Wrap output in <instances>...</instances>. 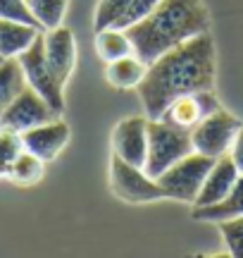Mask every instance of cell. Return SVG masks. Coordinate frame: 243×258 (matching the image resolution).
Here are the masks:
<instances>
[{
    "instance_id": "obj_1",
    "label": "cell",
    "mask_w": 243,
    "mask_h": 258,
    "mask_svg": "<svg viewBox=\"0 0 243 258\" xmlns=\"http://www.w3.org/2000/svg\"><path fill=\"white\" fill-rule=\"evenodd\" d=\"M215 41L210 31L184 41L181 46L148 64L146 77L136 86L148 120H160L172 103L196 91H212L215 86Z\"/></svg>"
},
{
    "instance_id": "obj_2",
    "label": "cell",
    "mask_w": 243,
    "mask_h": 258,
    "mask_svg": "<svg viewBox=\"0 0 243 258\" xmlns=\"http://www.w3.org/2000/svg\"><path fill=\"white\" fill-rule=\"evenodd\" d=\"M124 31L134 55L150 64L188 38L210 31V10L203 0H160L148 17Z\"/></svg>"
},
{
    "instance_id": "obj_3",
    "label": "cell",
    "mask_w": 243,
    "mask_h": 258,
    "mask_svg": "<svg viewBox=\"0 0 243 258\" xmlns=\"http://www.w3.org/2000/svg\"><path fill=\"white\" fill-rule=\"evenodd\" d=\"M188 153H193L188 129L174 127L162 120H148V156L143 165L146 175L158 179L167 167H172Z\"/></svg>"
},
{
    "instance_id": "obj_4",
    "label": "cell",
    "mask_w": 243,
    "mask_h": 258,
    "mask_svg": "<svg viewBox=\"0 0 243 258\" xmlns=\"http://www.w3.org/2000/svg\"><path fill=\"white\" fill-rule=\"evenodd\" d=\"M217 158H207L203 153H188L181 160H177L172 167H167L162 175L158 177V184L165 191V199H174L181 203H193L196 201L200 186L205 182L210 167L215 165Z\"/></svg>"
},
{
    "instance_id": "obj_5",
    "label": "cell",
    "mask_w": 243,
    "mask_h": 258,
    "mask_svg": "<svg viewBox=\"0 0 243 258\" xmlns=\"http://www.w3.org/2000/svg\"><path fill=\"white\" fill-rule=\"evenodd\" d=\"M22 64V72L27 79V86L43 98V101L60 115L65 110V98H62V84L55 79V74L50 72L46 62V50H43V34H38L36 41L17 57Z\"/></svg>"
},
{
    "instance_id": "obj_6",
    "label": "cell",
    "mask_w": 243,
    "mask_h": 258,
    "mask_svg": "<svg viewBox=\"0 0 243 258\" xmlns=\"http://www.w3.org/2000/svg\"><path fill=\"white\" fill-rule=\"evenodd\" d=\"M243 127V122L234 117L226 110H215L212 115H207L191 129V144L196 153H203L207 158H219L229 153V148L234 144L238 129Z\"/></svg>"
},
{
    "instance_id": "obj_7",
    "label": "cell",
    "mask_w": 243,
    "mask_h": 258,
    "mask_svg": "<svg viewBox=\"0 0 243 258\" xmlns=\"http://www.w3.org/2000/svg\"><path fill=\"white\" fill-rule=\"evenodd\" d=\"M110 186L127 203H150L165 199V191L158 184V179L148 177L143 167L131 165L114 153L110 158Z\"/></svg>"
},
{
    "instance_id": "obj_8",
    "label": "cell",
    "mask_w": 243,
    "mask_h": 258,
    "mask_svg": "<svg viewBox=\"0 0 243 258\" xmlns=\"http://www.w3.org/2000/svg\"><path fill=\"white\" fill-rule=\"evenodd\" d=\"M57 117H60V115H57L31 86H24V91L19 93L17 98L8 105V110L0 115V127L22 134V132H27V129L46 124V122L57 120Z\"/></svg>"
},
{
    "instance_id": "obj_9",
    "label": "cell",
    "mask_w": 243,
    "mask_h": 258,
    "mask_svg": "<svg viewBox=\"0 0 243 258\" xmlns=\"http://www.w3.org/2000/svg\"><path fill=\"white\" fill-rule=\"evenodd\" d=\"M112 153L131 165L143 167L148 156V117H127L112 132Z\"/></svg>"
},
{
    "instance_id": "obj_10",
    "label": "cell",
    "mask_w": 243,
    "mask_h": 258,
    "mask_svg": "<svg viewBox=\"0 0 243 258\" xmlns=\"http://www.w3.org/2000/svg\"><path fill=\"white\" fill-rule=\"evenodd\" d=\"M219 108H222V105H219V101L215 98L212 91H196V93H186V96L177 98L167 110L162 112L160 120L191 132L203 117L212 115V112L219 110Z\"/></svg>"
},
{
    "instance_id": "obj_11",
    "label": "cell",
    "mask_w": 243,
    "mask_h": 258,
    "mask_svg": "<svg viewBox=\"0 0 243 258\" xmlns=\"http://www.w3.org/2000/svg\"><path fill=\"white\" fill-rule=\"evenodd\" d=\"M43 50H46V62L50 67V72L55 74V79L65 86L76 64V43L72 31L65 27L46 31L43 34Z\"/></svg>"
},
{
    "instance_id": "obj_12",
    "label": "cell",
    "mask_w": 243,
    "mask_h": 258,
    "mask_svg": "<svg viewBox=\"0 0 243 258\" xmlns=\"http://www.w3.org/2000/svg\"><path fill=\"white\" fill-rule=\"evenodd\" d=\"M19 137H22L24 151L34 153L43 163H48V160H53L67 146V141H69V127H67V122H62L57 117V120H50L46 124L27 129Z\"/></svg>"
},
{
    "instance_id": "obj_13",
    "label": "cell",
    "mask_w": 243,
    "mask_h": 258,
    "mask_svg": "<svg viewBox=\"0 0 243 258\" xmlns=\"http://www.w3.org/2000/svg\"><path fill=\"white\" fill-rule=\"evenodd\" d=\"M236 179H238V170H236L231 156H229V153L219 156L215 160V165L210 167L205 182H203L196 201H193V208H203V206H215V203H219L226 194L231 191V186H234Z\"/></svg>"
},
{
    "instance_id": "obj_14",
    "label": "cell",
    "mask_w": 243,
    "mask_h": 258,
    "mask_svg": "<svg viewBox=\"0 0 243 258\" xmlns=\"http://www.w3.org/2000/svg\"><path fill=\"white\" fill-rule=\"evenodd\" d=\"M38 34H41L38 27L12 22V19H0V55L5 57V60L19 57L36 41Z\"/></svg>"
},
{
    "instance_id": "obj_15",
    "label": "cell",
    "mask_w": 243,
    "mask_h": 258,
    "mask_svg": "<svg viewBox=\"0 0 243 258\" xmlns=\"http://www.w3.org/2000/svg\"><path fill=\"white\" fill-rule=\"evenodd\" d=\"M191 215H193V220H203V222H224L243 215V175H238V179L231 186V191L226 194L219 203L193 208Z\"/></svg>"
},
{
    "instance_id": "obj_16",
    "label": "cell",
    "mask_w": 243,
    "mask_h": 258,
    "mask_svg": "<svg viewBox=\"0 0 243 258\" xmlns=\"http://www.w3.org/2000/svg\"><path fill=\"white\" fill-rule=\"evenodd\" d=\"M146 70H148V64L141 62L139 57L131 53L127 57L114 60V62H107L105 77H107L110 86H114V89H136L141 79L146 77Z\"/></svg>"
},
{
    "instance_id": "obj_17",
    "label": "cell",
    "mask_w": 243,
    "mask_h": 258,
    "mask_svg": "<svg viewBox=\"0 0 243 258\" xmlns=\"http://www.w3.org/2000/svg\"><path fill=\"white\" fill-rule=\"evenodd\" d=\"M24 86H27V79H24V72H22V64L17 57L3 60L0 62V115L24 91Z\"/></svg>"
},
{
    "instance_id": "obj_18",
    "label": "cell",
    "mask_w": 243,
    "mask_h": 258,
    "mask_svg": "<svg viewBox=\"0 0 243 258\" xmlns=\"http://www.w3.org/2000/svg\"><path fill=\"white\" fill-rule=\"evenodd\" d=\"M95 50H98V55L103 57L105 62H114V60L127 57L134 53L129 36H127V31H122V29H103V31H95Z\"/></svg>"
},
{
    "instance_id": "obj_19",
    "label": "cell",
    "mask_w": 243,
    "mask_h": 258,
    "mask_svg": "<svg viewBox=\"0 0 243 258\" xmlns=\"http://www.w3.org/2000/svg\"><path fill=\"white\" fill-rule=\"evenodd\" d=\"M67 3L69 0H27L29 12L34 15L36 24L41 29H57L62 27V19L67 12Z\"/></svg>"
},
{
    "instance_id": "obj_20",
    "label": "cell",
    "mask_w": 243,
    "mask_h": 258,
    "mask_svg": "<svg viewBox=\"0 0 243 258\" xmlns=\"http://www.w3.org/2000/svg\"><path fill=\"white\" fill-rule=\"evenodd\" d=\"M8 177L15 184H22V186L36 184L38 179L43 177V160L36 158L34 153H29V151H22L12 160V165L8 170Z\"/></svg>"
},
{
    "instance_id": "obj_21",
    "label": "cell",
    "mask_w": 243,
    "mask_h": 258,
    "mask_svg": "<svg viewBox=\"0 0 243 258\" xmlns=\"http://www.w3.org/2000/svg\"><path fill=\"white\" fill-rule=\"evenodd\" d=\"M131 0H100L98 8H95V31H103V29H114L119 24V19L124 17V12L129 10Z\"/></svg>"
},
{
    "instance_id": "obj_22",
    "label": "cell",
    "mask_w": 243,
    "mask_h": 258,
    "mask_svg": "<svg viewBox=\"0 0 243 258\" xmlns=\"http://www.w3.org/2000/svg\"><path fill=\"white\" fill-rule=\"evenodd\" d=\"M217 225H219V232H222V239L226 244L229 256L243 258V215L224 222H217Z\"/></svg>"
},
{
    "instance_id": "obj_23",
    "label": "cell",
    "mask_w": 243,
    "mask_h": 258,
    "mask_svg": "<svg viewBox=\"0 0 243 258\" xmlns=\"http://www.w3.org/2000/svg\"><path fill=\"white\" fill-rule=\"evenodd\" d=\"M24 151L22 146V137L17 132H10V129L0 127V172L8 177V170L12 165V160Z\"/></svg>"
},
{
    "instance_id": "obj_24",
    "label": "cell",
    "mask_w": 243,
    "mask_h": 258,
    "mask_svg": "<svg viewBox=\"0 0 243 258\" xmlns=\"http://www.w3.org/2000/svg\"><path fill=\"white\" fill-rule=\"evenodd\" d=\"M0 19H12V22L38 27L34 15L27 8V0H0Z\"/></svg>"
},
{
    "instance_id": "obj_25",
    "label": "cell",
    "mask_w": 243,
    "mask_h": 258,
    "mask_svg": "<svg viewBox=\"0 0 243 258\" xmlns=\"http://www.w3.org/2000/svg\"><path fill=\"white\" fill-rule=\"evenodd\" d=\"M158 3L160 0H131V5H129V10L124 12V17L119 19V24L114 29H129L131 24H136V22H141L143 17H148L153 10L158 8Z\"/></svg>"
},
{
    "instance_id": "obj_26",
    "label": "cell",
    "mask_w": 243,
    "mask_h": 258,
    "mask_svg": "<svg viewBox=\"0 0 243 258\" xmlns=\"http://www.w3.org/2000/svg\"><path fill=\"white\" fill-rule=\"evenodd\" d=\"M229 156H231V160H234L238 175H243V127L238 129L234 144H231V148H229Z\"/></svg>"
},
{
    "instance_id": "obj_27",
    "label": "cell",
    "mask_w": 243,
    "mask_h": 258,
    "mask_svg": "<svg viewBox=\"0 0 243 258\" xmlns=\"http://www.w3.org/2000/svg\"><path fill=\"white\" fill-rule=\"evenodd\" d=\"M186 258H231V256L226 251V253H188Z\"/></svg>"
},
{
    "instance_id": "obj_28",
    "label": "cell",
    "mask_w": 243,
    "mask_h": 258,
    "mask_svg": "<svg viewBox=\"0 0 243 258\" xmlns=\"http://www.w3.org/2000/svg\"><path fill=\"white\" fill-rule=\"evenodd\" d=\"M3 60H5V57H3V55H0V62H3Z\"/></svg>"
},
{
    "instance_id": "obj_29",
    "label": "cell",
    "mask_w": 243,
    "mask_h": 258,
    "mask_svg": "<svg viewBox=\"0 0 243 258\" xmlns=\"http://www.w3.org/2000/svg\"><path fill=\"white\" fill-rule=\"evenodd\" d=\"M0 177H3V172H0Z\"/></svg>"
}]
</instances>
